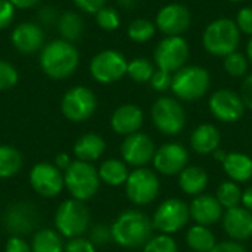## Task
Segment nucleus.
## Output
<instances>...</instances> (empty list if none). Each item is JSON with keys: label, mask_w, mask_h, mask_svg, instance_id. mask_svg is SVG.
Segmentation results:
<instances>
[{"label": "nucleus", "mask_w": 252, "mask_h": 252, "mask_svg": "<svg viewBox=\"0 0 252 252\" xmlns=\"http://www.w3.org/2000/svg\"><path fill=\"white\" fill-rule=\"evenodd\" d=\"M152 220L139 210L121 213L111 226L112 242L123 248H140L152 238Z\"/></svg>", "instance_id": "f257e3e1"}, {"label": "nucleus", "mask_w": 252, "mask_h": 252, "mask_svg": "<svg viewBox=\"0 0 252 252\" xmlns=\"http://www.w3.org/2000/svg\"><path fill=\"white\" fill-rule=\"evenodd\" d=\"M40 68L53 80H65L71 77L80 62V55L72 43L56 38L43 46L40 52Z\"/></svg>", "instance_id": "f03ea898"}, {"label": "nucleus", "mask_w": 252, "mask_h": 252, "mask_svg": "<svg viewBox=\"0 0 252 252\" xmlns=\"http://www.w3.org/2000/svg\"><path fill=\"white\" fill-rule=\"evenodd\" d=\"M63 183L71 198L86 202L97 193L102 182L93 164L75 159L63 173Z\"/></svg>", "instance_id": "7ed1b4c3"}, {"label": "nucleus", "mask_w": 252, "mask_h": 252, "mask_svg": "<svg viewBox=\"0 0 252 252\" xmlns=\"http://www.w3.org/2000/svg\"><path fill=\"white\" fill-rule=\"evenodd\" d=\"M90 229L87 205L74 198L63 201L55 213V230L65 239L83 236Z\"/></svg>", "instance_id": "20e7f679"}, {"label": "nucleus", "mask_w": 252, "mask_h": 252, "mask_svg": "<svg viewBox=\"0 0 252 252\" xmlns=\"http://www.w3.org/2000/svg\"><path fill=\"white\" fill-rule=\"evenodd\" d=\"M241 41V30L236 22L229 18H220L213 21L204 31L202 44L214 56L226 58L236 52Z\"/></svg>", "instance_id": "39448f33"}, {"label": "nucleus", "mask_w": 252, "mask_h": 252, "mask_svg": "<svg viewBox=\"0 0 252 252\" xmlns=\"http://www.w3.org/2000/svg\"><path fill=\"white\" fill-rule=\"evenodd\" d=\"M210 74L205 68L198 65L183 66L179 69L171 81L173 93L186 102L201 99L210 89Z\"/></svg>", "instance_id": "423d86ee"}, {"label": "nucleus", "mask_w": 252, "mask_h": 252, "mask_svg": "<svg viewBox=\"0 0 252 252\" xmlns=\"http://www.w3.org/2000/svg\"><path fill=\"white\" fill-rule=\"evenodd\" d=\"M124 186L128 201L137 207L152 204L159 193V179L154 170L146 167L130 171Z\"/></svg>", "instance_id": "0eeeda50"}, {"label": "nucleus", "mask_w": 252, "mask_h": 252, "mask_svg": "<svg viewBox=\"0 0 252 252\" xmlns=\"http://www.w3.org/2000/svg\"><path fill=\"white\" fill-rule=\"evenodd\" d=\"M190 219L189 205L179 198H168L158 205L154 213V229L164 235H173L183 229Z\"/></svg>", "instance_id": "6e6552de"}, {"label": "nucleus", "mask_w": 252, "mask_h": 252, "mask_svg": "<svg viewBox=\"0 0 252 252\" xmlns=\"http://www.w3.org/2000/svg\"><path fill=\"white\" fill-rule=\"evenodd\" d=\"M154 126L165 136H176L179 134L186 124L185 109L179 100L164 96L159 97L151 111Z\"/></svg>", "instance_id": "1a4fd4ad"}, {"label": "nucleus", "mask_w": 252, "mask_h": 252, "mask_svg": "<svg viewBox=\"0 0 252 252\" xmlns=\"http://www.w3.org/2000/svg\"><path fill=\"white\" fill-rule=\"evenodd\" d=\"M97 106L94 93L86 86H75L69 89L61 102V111L63 117L72 123H81L89 120Z\"/></svg>", "instance_id": "9d476101"}, {"label": "nucleus", "mask_w": 252, "mask_h": 252, "mask_svg": "<svg viewBox=\"0 0 252 252\" xmlns=\"http://www.w3.org/2000/svg\"><path fill=\"white\" fill-rule=\"evenodd\" d=\"M127 59L117 50L99 52L90 62V74L100 84H111L127 74Z\"/></svg>", "instance_id": "9b49d317"}, {"label": "nucleus", "mask_w": 252, "mask_h": 252, "mask_svg": "<svg viewBox=\"0 0 252 252\" xmlns=\"http://www.w3.org/2000/svg\"><path fill=\"white\" fill-rule=\"evenodd\" d=\"M32 190L43 198H55L65 188L63 173L52 162H37L28 174Z\"/></svg>", "instance_id": "f8f14e48"}, {"label": "nucleus", "mask_w": 252, "mask_h": 252, "mask_svg": "<svg viewBox=\"0 0 252 252\" xmlns=\"http://www.w3.org/2000/svg\"><path fill=\"white\" fill-rule=\"evenodd\" d=\"M189 58V44L182 35H167L155 49V62L159 69L177 72Z\"/></svg>", "instance_id": "ddd939ff"}, {"label": "nucleus", "mask_w": 252, "mask_h": 252, "mask_svg": "<svg viewBox=\"0 0 252 252\" xmlns=\"http://www.w3.org/2000/svg\"><path fill=\"white\" fill-rule=\"evenodd\" d=\"M120 152L123 161L127 165L142 168L152 162L157 149L154 140L148 134L137 131L130 136H126V139L121 143Z\"/></svg>", "instance_id": "4468645a"}, {"label": "nucleus", "mask_w": 252, "mask_h": 252, "mask_svg": "<svg viewBox=\"0 0 252 252\" xmlns=\"http://www.w3.org/2000/svg\"><path fill=\"white\" fill-rule=\"evenodd\" d=\"M188 161H189L188 149L177 142H170L159 146L152 159L155 170L164 176L180 174L188 167Z\"/></svg>", "instance_id": "2eb2a0df"}, {"label": "nucleus", "mask_w": 252, "mask_h": 252, "mask_svg": "<svg viewBox=\"0 0 252 252\" xmlns=\"http://www.w3.org/2000/svg\"><path fill=\"white\" fill-rule=\"evenodd\" d=\"M210 111L214 118H217L221 123H236L244 117L245 105L242 97L227 89L217 90L210 97Z\"/></svg>", "instance_id": "dca6fc26"}, {"label": "nucleus", "mask_w": 252, "mask_h": 252, "mask_svg": "<svg viewBox=\"0 0 252 252\" xmlns=\"http://www.w3.org/2000/svg\"><path fill=\"white\" fill-rule=\"evenodd\" d=\"M37 210L28 202H16L9 205L3 217L4 227L12 236H24L31 233L37 226Z\"/></svg>", "instance_id": "f3484780"}, {"label": "nucleus", "mask_w": 252, "mask_h": 252, "mask_svg": "<svg viewBox=\"0 0 252 252\" xmlns=\"http://www.w3.org/2000/svg\"><path fill=\"white\" fill-rule=\"evenodd\" d=\"M155 24L167 35H180L190 25V12L180 3H170L158 12Z\"/></svg>", "instance_id": "a211bd4d"}, {"label": "nucleus", "mask_w": 252, "mask_h": 252, "mask_svg": "<svg viewBox=\"0 0 252 252\" xmlns=\"http://www.w3.org/2000/svg\"><path fill=\"white\" fill-rule=\"evenodd\" d=\"M10 41L18 52L24 55H30L43 49L44 32L38 24H34L30 21L21 22L12 30Z\"/></svg>", "instance_id": "6ab92c4d"}, {"label": "nucleus", "mask_w": 252, "mask_h": 252, "mask_svg": "<svg viewBox=\"0 0 252 252\" xmlns=\"http://www.w3.org/2000/svg\"><path fill=\"white\" fill-rule=\"evenodd\" d=\"M190 217L196 221V224L213 226L223 219V207L214 195L202 193L192 199L189 204Z\"/></svg>", "instance_id": "aec40b11"}, {"label": "nucleus", "mask_w": 252, "mask_h": 252, "mask_svg": "<svg viewBox=\"0 0 252 252\" xmlns=\"http://www.w3.org/2000/svg\"><path fill=\"white\" fill-rule=\"evenodd\" d=\"M223 229L233 241H248L252 238V213L244 207L226 210L223 214Z\"/></svg>", "instance_id": "412c9836"}, {"label": "nucleus", "mask_w": 252, "mask_h": 252, "mask_svg": "<svg viewBox=\"0 0 252 252\" xmlns=\"http://www.w3.org/2000/svg\"><path fill=\"white\" fill-rule=\"evenodd\" d=\"M143 111L131 103L121 105L111 117V128L121 136H130L137 133L143 124Z\"/></svg>", "instance_id": "4be33fe9"}, {"label": "nucleus", "mask_w": 252, "mask_h": 252, "mask_svg": "<svg viewBox=\"0 0 252 252\" xmlns=\"http://www.w3.org/2000/svg\"><path fill=\"white\" fill-rule=\"evenodd\" d=\"M106 149V143L103 137L97 133H86L77 139L74 143V157L78 161L84 162H94L97 161Z\"/></svg>", "instance_id": "5701e85b"}, {"label": "nucleus", "mask_w": 252, "mask_h": 252, "mask_svg": "<svg viewBox=\"0 0 252 252\" xmlns=\"http://www.w3.org/2000/svg\"><path fill=\"white\" fill-rule=\"evenodd\" d=\"M220 131L213 124L198 126L190 136V146L199 155H208L219 149L220 146Z\"/></svg>", "instance_id": "b1692460"}, {"label": "nucleus", "mask_w": 252, "mask_h": 252, "mask_svg": "<svg viewBox=\"0 0 252 252\" xmlns=\"http://www.w3.org/2000/svg\"><path fill=\"white\" fill-rule=\"evenodd\" d=\"M223 170L232 182L245 183L252 177V158L242 152H230L223 162Z\"/></svg>", "instance_id": "393cba45"}, {"label": "nucleus", "mask_w": 252, "mask_h": 252, "mask_svg": "<svg viewBox=\"0 0 252 252\" xmlns=\"http://www.w3.org/2000/svg\"><path fill=\"white\" fill-rule=\"evenodd\" d=\"M179 186L189 196L202 195L208 186V174L202 167L189 165L179 174Z\"/></svg>", "instance_id": "a878e982"}, {"label": "nucleus", "mask_w": 252, "mask_h": 252, "mask_svg": "<svg viewBox=\"0 0 252 252\" xmlns=\"http://www.w3.org/2000/svg\"><path fill=\"white\" fill-rule=\"evenodd\" d=\"M97 173H99L100 182L111 188H118V186L126 185L128 174H130L127 164L118 158L105 159L97 168Z\"/></svg>", "instance_id": "bb28decb"}, {"label": "nucleus", "mask_w": 252, "mask_h": 252, "mask_svg": "<svg viewBox=\"0 0 252 252\" xmlns=\"http://www.w3.org/2000/svg\"><path fill=\"white\" fill-rule=\"evenodd\" d=\"M188 247L193 252H210L217 244L216 235L202 224H193L186 233Z\"/></svg>", "instance_id": "cd10ccee"}, {"label": "nucleus", "mask_w": 252, "mask_h": 252, "mask_svg": "<svg viewBox=\"0 0 252 252\" xmlns=\"http://www.w3.org/2000/svg\"><path fill=\"white\" fill-rule=\"evenodd\" d=\"M32 252H63V238L55 229H40L31 239Z\"/></svg>", "instance_id": "c85d7f7f"}, {"label": "nucleus", "mask_w": 252, "mask_h": 252, "mask_svg": "<svg viewBox=\"0 0 252 252\" xmlns=\"http://www.w3.org/2000/svg\"><path fill=\"white\" fill-rule=\"evenodd\" d=\"M58 30L63 40L72 43L83 35L84 22L78 13L72 10H66L58 18Z\"/></svg>", "instance_id": "c756f323"}, {"label": "nucleus", "mask_w": 252, "mask_h": 252, "mask_svg": "<svg viewBox=\"0 0 252 252\" xmlns=\"http://www.w3.org/2000/svg\"><path fill=\"white\" fill-rule=\"evenodd\" d=\"M24 165L21 152L9 145H0V179L16 176Z\"/></svg>", "instance_id": "7c9ffc66"}, {"label": "nucleus", "mask_w": 252, "mask_h": 252, "mask_svg": "<svg viewBox=\"0 0 252 252\" xmlns=\"http://www.w3.org/2000/svg\"><path fill=\"white\" fill-rule=\"evenodd\" d=\"M242 193H244V190L241 189L239 183L227 180L219 186L216 198L219 199V202L221 204L223 208L230 210V208L239 207V204L242 202Z\"/></svg>", "instance_id": "2f4dec72"}, {"label": "nucleus", "mask_w": 252, "mask_h": 252, "mask_svg": "<svg viewBox=\"0 0 252 252\" xmlns=\"http://www.w3.org/2000/svg\"><path fill=\"white\" fill-rule=\"evenodd\" d=\"M155 30H157V25H155V24H152V22L148 21V19L139 18V19H134V21L128 25L127 34H128V37H130L133 41H136V43H143V41L151 40V38L155 35Z\"/></svg>", "instance_id": "473e14b6"}, {"label": "nucleus", "mask_w": 252, "mask_h": 252, "mask_svg": "<svg viewBox=\"0 0 252 252\" xmlns=\"http://www.w3.org/2000/svg\"><path fill=\"white\" fill-rule=\"evenodd\" d=\"M155 69L152 66V63L148 59L143 58H137L128 62L127 65V74L128 77L136 81V83H146L151 81L152 75H154Z\"/></svg>", "instance_id": "72a5a7b5"}, {"label": "nucleus", "mask_w": 252, "mask_h": 252, "mask_svg": "<svg viewBox=\"0 0 252 252\" xmlns=\"http://www.w3.org/2000/svg\"><path fill=\"white\" fill-rule=\"evenodd\" d=\"M142 252H179V247L171 235L161 233L158 236H152L143 245Z\"/></svg>", "instance_id": "f704fd0d"}, {"label": "nucleus", "mask_w": 252, "mask_h": 252, "mask_svg": "<svg viewBox=\"0 0 252 252\" xmlns=\"http://www.w3.org/2000/svg\"><path fill=\"white\" fill-rule=\"evenodd\" d=\"M97 25L105 31H114L120 27V13L109 6H103L96 15Z\"/></svg>", "instance_id": "c9c22d12"}, {"label": "nucleus", "mask_w": 252, "mask_h": 252, "mask_svg": "<svg viewBox=\"0 0 252 252\" xmlns=\"http://www.w3.org/2000/svg\"><path fill=\"white\" fill-rule=\"evenodd\" d=\"M224 69L233 77H242L248 71V61L242 53L233 52L224 58Z\"/></svg>", "instance_id": "e433bc0d"}, {"label": "nucleus", "mask_w": 252, "mask_h": 252, "mask_svg": "<svg viewBox=\"0 0 252 252\" xmlns=\"http://www.w3.org/2000/svg\"><path fill=\"white\" fill-rule=\"evenodd\" d=\"M18 80L19 74L16 68L10 62L0 59V92L12 89L13 86H16Z\"/></svg>", "instance_id": "4c0bfd02"}, {"label": "nucleus", "mask_w": 252, "mask_h": 252, "mask_svg": "<svg viewBox=\"0 0 252 252\" xmlns=\"http://www.w3.org/2000/svg\"><path fill=\"white\" fill-rule=\"evenodd\" d=\"M89 241L94 247H103L112 241V233H111V226L105 224H96L90 229L89 232Z\"/></svg>", "instance_id": "58836bf2"}, {"label": "nucleus", "mask_w": 252, "mask_h": 252, "mask_svg": "<svg viewBox=\"0 0 252 252\" xmlns=\"http://www.w3.org/2000/svg\"><path fill=\"white\" fill-rule=\"evenodd\" d=\"M171 81H173V77L170 72L164 71V69H155L152 78H151V86L154 90L157 92H165L168 89H171Z\"/></svg>", "instance_id": "ea45409f"}, {"label": "nucleus", "mask_w": 252, "mask_h": 252, "mask_svg": "<svg viewBox=\"0 0 252 252\" xmlns=\"http://www.w3.org/2000/svg\"><path fill=\"white\" fill-rule=\"evenodd\" d=\"M63 252H96V247L86 238H74L65 242Z\"/></svg>", "instance_id": "a19ab883"}, {"label": "nucleus", "mask_w": 252, "mask_h": 252, "mask_svg": "<svg viewBox=\"0 0 252 252\" xmlns=\"http://www.w3.org/2000/svg\"><path fill=\"white\" fill-rule=\"evenodd\" d=\"M15 6L9 0H0V30L7 28L15 18Z\"/></svg>", "instance_id": "79ce46f5"}, {"label": "nucleus", "mask_w": 252, "mask_h": 252, "mask_svg": "<svg viewBox=\"0 0 252 252\" xmlns=\"http://www.w3.org/2000/svg\"><path fill=\"white\" fill-rule=\"evenodd\" d=\"M236 25L242 32L252 35V7H244L239 10Z\"/></svg>", "instance_id": "37998d69"}, {"label": "nucleus", "mask_w": 252, "mask_h": 252, "mask_svg": "<svg viewBox=\"0 0 252 252\" xmlns=\"http://www.w3.org/2000/svg\"><path fill=\"white\" fill-rule=\"evenodd\" d=\"M4 252H32V250L22 236H9L4 245Z\"/></svg>", "instance_id": "c03bdc74"}, {"label": "nucleus", "mask_w": 252, "mask_h": 252, "mask_svg": "<svg viewBox=\"0 0 252 252\" xmlns=\"http://www.w3.org/2000/svg\"><path fill=\"white\" fill-rule=\"evenodd\" d=\"M72 1L80 10L93 15H96L106 4V0H72Z\"/></svg>", "instance_id": "a18cd8bd"}, {"label": "nucleus", "mask_w": 252, "mask_h": 252, "mask_svg": "<svg viewBox=\"0 0 252 252\" xmlns=\"http://www.w3.org/2000/svg\"><path fill=\"white\" fill-rule=\"evenodd\" d=\"M210 252H247V250L244 248V245H241V242L223 241V242H217L216 247Z\"/></svg>", "instance_id": "49530a36"}, {"label": "nucleus", "mask_w": 252, "mask_h": 252, "mask_svg": "<svg viewBox=\"0 0 252 252\" xmlns=\"http://www.w3.org/2000/svg\"><path fill=\"white\" fill-rule=\"evenodd\" d=\"M241 97L244 100L245 108H250L252 111V74L250 77H247V80L242 84V93Z\"/></svg>", "instance_id": "de8ad7c7"}, {"label": "nucleus", "mask_w": 252, "mask_h": 252, "mask_svg": "<svg viewBox=\"0 0 252 252\" xmlns=\"http://www.w3.org/2000/svg\"><path fill=\"white\" fill-rule=\"evenodd\" d=\"M53 164L56 165V168H58V170H61L62 173H65V171L69 168V165L72 164V159H71V157H69L68 154L61 152V154H58V155L55 157Z\"/></svg>", "instance_id": "09e8293b"}, {"label": "nucleus", "mask_w": 252, "mask_h": 252, "mask_svg": "<svg viewBox=\"0 0 252 252\" xmlns=\"http://www.w3.org/2000/svg\"><path fill=\"white\" fill-rule=\"evenodd\" d=\"M40 21H41L43 24H46V25H50V24L56 22V21H58L56 10H55L53 7H50V6L43 7V9L40 10Z\"/></svg>", "instance_id": "8fccbe9b"}, {"label": "nucleus", "mask_w": 252, "mask_h": 252, "mask_svg": "<svg viewBox=\"0 0 252 252\" xmlns=\"http://www.w3.org/2000/svg\"><path fill=\"white\" fill-rule=\"evenodd\" d=\"M16 9H31L40 3V0H9Z\"/></svg>", "instance_id": "3c124183"}, {"label": "nucleus", "mask_w": 252, "mask_h": 252, "mask_svg": "<svg viewBox=\"0 0 252 252\" xmlns=\"http://www.w3.org/2000/svg\"><path fill=\"white\" fill-rule=\"evenodd\" d=\"M242 205H244V208H247L248 211L252 213V186L244 190V193H242Z\"/></svg>", "instance_id": "603ef678"}, {"label": "nucleus", "mask_w": 252, "mask_h": 252, "mask_svg": "<svg viewBox=\"0 0 252 252\" xmlns=\"http://www.w3.org/2000/svg\"><path fill=\"white\" fill-rule=\"evenodd\" d=\"M213 157H214V159L216 161H219V162H224V159H226V157H227V152H224L223 149H217V151H214L213 152Z\"/></svg>", "instance_id": "864d4df0"}, {"label": "nucleus", "mask_w": 252, "mask_h": 252, "mask_svg": "<svg viewBox=\"0 0 252 252\" xmlns=\"http://www.w3.org/2000/svg\"><path fill=\"white\" fill-rule=\"evenodd\" d=\"M118 4L124 9H130L134 6V0H118Z\"/></svg>", "instance_id": "5fc2aeb1"}, {"label": "nucleus", "mask_w": 252, "mask_h": 252, "mask_svg": "<svg viewBox=\"0 0 252 252\" xmlns=\"http://www.w3.org/2000/svg\"><path fill=\"white\" fill-rule=\"evenodd\" d=\"M247 52H248V58H250V61L252 62V35H251V38H250V43H248Z\"/></svg>", "instance_id": "6e6d98bb"}, {"label": "nucleus", "mask_w": 252, "mask_h": 252, "mask_svg": "<svg viewBox=\"0 0 252 252\" xmlns=\"http://www.w3.org/2000/svg\"><path fill=\"white\" fill-rule=\"evenodd\" d=\"M230 1H235L236 3V1H242V0H230Z\"/></svg>", "instance_id": "4d7b16f0"}, {"label": "nucleus", "mask_w": 252, "mask_h": 252, "mask_svg": "<svg viewBox=\"0 0 252 252\" xmlns=\"http://www.w3.org/2000/svg\"><path fill=\"white\" fill-rule=\"evenodd\" d=\"M192 252H193V251H192Z\"/></svg>", "instance_id": "13d9d810"}]
</instances>
